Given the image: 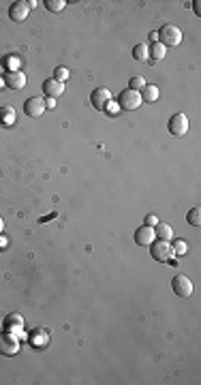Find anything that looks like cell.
Listing matches in <instances>:
<instances>
[{
    "label": "cell",
    "instance_id": "obj_6",
    "mask_svg": "<svg viewBox=\"0 0 201 385\" xmlns=\"http://www.w3.org/2000/svg\"><path fill=\"white\" fill-rule=\"evenodd\" d=\"M21 330H24V317L19 312H11L3 319V332H9L13 336H21Z\"/></svg>",
    "mask_w": 201,
    "mask_h": 385
},
{
    "label": "cell",
    "instance_id": "obj_12",
    "mask_svg": "<svg viewBox=\"0 0 201 385\" xmlns=\"http://www.w3.org/2000/svg\"><path fill=\"white\" fill-rule=\"evenodd\" d=\"M154 227H148V225H144V227H139V229L135 231V242L139 244V246H150L152 242H154Z\"/></svg>",
    "mask_w": 201,
    "mask_h": 385
},
{
    "label": "cell",
    "instance_id": "obj_16",
    "mask_svg": "<svg viewBox=\"0 0 201 385\" xmlns=\"http://www.w3.org/2000/svg\"><path fill=\"white\" fill-rule=\"evenodd\" d=\"M154 236L159 238V240H171V236H173V229H171V225H167V223H159L157 227H154Z\"/></svg>",
    "mask_w": 201,
    "mask_h": 385
},
{
    "label": "cell",
    "instance_id": "obj_4",
    "mask_svg": "<svg viewBox=\"0 0 201 385\" xmlns=\"http://www.w3.org/2000/svg\"><path fill=\"white\" fill-rule=\"evenodd\" d=\"M188 129H191V122H188V116L186 114H173L169 118V133L175 135V137H182L188 133Z\"/></svg>",
    "mask_w": 201,
    "mask_h": 385
},
{
    "label": "cell",
    "instance_id": "obj_21",
    "mask_svg": "<svg viewBox=\"0 0 201 385\" xmlns=\"http://www.w3.org/2000/svg\"><path fill=\"white\" fill-rule=\"evenodd\" d=\"M47 11H52V13H60V11L66 7L64 0H47Z\"/></svg>",
    "mask_w": 201,
    "mask_h": 385
},
{
    "label": "cell",
    "instance_id": "obj_13",
    "mask_svg": "<svg viewBox=\"0 0 201 385\" xmlns=\"http://www.w3.org/2000/svg\"><path fill=\"white\" fill-rule=\"evenodd\" d=\"M43 92H45L47 96H52V99H56V96H60V94L64 92V83L58 81V79H54V77H50V79L43 81Z\"/></svg>",
    "mask_w": 201,
    "mask_h": 385
},
{
    "label": "cell",
    "instance_id": "obj_17",
    "mask_svg": "<svg viewBox=\"0 0 201 385\" xmlns=\"http://www.w3.org/2000/svg\"><path fill=\"white\" fill-rule=\"evenodd\" d=\"M133 58H135V60H141V62H144V60H148V58H150V45H148V43L135 45V47H133Z\"/></svg>",
    "mask_w": 201,
    "mask_h": 385
},
{
    "label": "cell",
    "instance_id": "obj_18",
    "mask_svg": "<svg viewBox=\"0 0 201 385\" xmlns=\"http://www.w3.org/2000/svg\"><path fill=\"white\" fill-rule=\"evenodd\" d=\"M141 94V101H148V103H154L159 99V88L157 86H148L146 83V88L139 92Z\"/></svg>",
    "mask_w": 201,
    "mask_h": 385
},
{
    "label": "cell",
    "instance_id": "obj_20",
    "mask_svg": "<svg viewBox=\"0 0 201 385\" xmlns=\"http://www.w3.org/2000/svg\"><path fill=\"white\" fill-rule=\"evenodd\" d=\"M128 88H131V90H137V92H141V90L146 88V79H144V77H139V75H135V77L128 79Z\"/></svg>",
    "mask_w": 201,
    "mask_h": 385
},
{
    "label": "cell",
    "instance_id": "obj_5",
    "mask_svg": "<svg viewBox=\"0 0 201 385\" xmlns=\"http://www.w3.org/2000/svg\"><path fill=\"white\" fill-rule=\"evenodd\" d=\"M19 351V340L17 336L9 334V332H0V353L3 355H15Z\"/></svg>",
    "mask_w": 201,
    "mask_h": 385
},
{
    "label": "cell",
    "instance_id": "obj_23",
    "mask_svg": "<svg viewBox=\"0 0 201 385\" xmlns=\"http://www.w3.org/2000/svg\"><path fill=\"white\" fill-rule=\"evenodd\" d=\"M54 79H58V81H62V83H64V79H69V69H66V67H56V71H54Z\"/></svg>",
    "mask_w": 201,
    "mask_h": 385
},
{
    "label": "cell",
    "instance_id": "obj_31",
    "mask_svg": "<svg viewBox=\"0 0 201 385\" xmlns=\"http://www.w3.org/2000/svg\"><path fill=\"white\" fill-rule=\"evenodd\" d=\"M3 229H5V221L0 219V233H3Z\"/></svg>",
    "mask_w": 201,
    "mask_h": 385
},
{
    "label": "cell",
    "instance_id": "obj_11",
    "mask_svg": "<svg viewBox=\"0 0 201 385\" xmlns=\"http://www.w3.org/2000/svg\"><path fill=\"white\" fill-rule=\"evenodd\" d=\"M30 13V5L26 3V0H17V3H13L9 7V17L13 22H24L28 17Z\"/></svg>",
    "mask_w": 201,
    "mask_h": 385
},
{
    "label": "cell",
    "instance_id": "obj_24",
    "mask_svg": "<svg viewBox=\"0 0 201 385\" xmlns=\"http://www.w3.org/2000/svg\"><path fill=\"white\" fill-rule=\"evenodd\" d=\"M171 246H173V252H175V255H184V252L188 250V246H186L184 240H175V242H173Z\"/></svg>",
    "mask_w": 201,
    "mask_h": 385
},
{
    "label": "cell",
    "instance_id": "obj_32",
    "mask_svg": "<svg viewBox=\"0 0 201 385\" xmlns=\"http://www.w3.org/2000/svg\"><path fill=\"white\" fill-rule=\"evenodd\" d=\"M3 83H5V81H3V79H0V86H3Z\"/></svg>",
    "mask_w": 201,
    "mask_h": 385
},
{
    "label": "cell",
    "instance_id": "obj_9",
    "mask_svg": "<svg viewBox=\"0 0 201 385\" xmlns=\"http://www.w3.org/2000/svg\"><path fill=\"white\" fill-rule=\"evenodd\" d=\"M45 110H47L45 99H41V96H30V99L24 103V112H26V116H30V118H39Z\"/></svg>",
    "mask_w": 201,
    "mask_h": 385
},
{
    "label": "cell",
    "instance_id": "obj_10",
    "mask_svg": "<svg viewBox=\"0 0 201 385\" xmlns=\"http://www.w3.org/2000/svg\"><path fill=\"white\" fill-rule=\"evenodd\" d=\"M3 81H5V86L11 88V90H24L28 79H26V75H24L21 71H9Z\"/></svg>",
    "mask_w": 201,
    "mask_h": 385
},
{
    "label": "cell",
    "instance_id": "obj_28",
    "mask_svg": "<svg viewBox=\"0 0 201 385\" xmlns=\"http://www.w3.org/2000/svg\"><path fill=\"white\" fill-rule=\"evenodd\" d=\"M150 41L157 43V41H159V34H157V32H150Z\"/></svg>",
    "mask_w": 201,
    "mask_h": 385
},
{
    "label": "cell",
    "instance_id": "obj_15",
    "mask_svg": "<svg viewBox=\"0 0 201 385\" xmlns=\"http://www.w3.org/2000/svg\"><path fill=\"white\" fill-rule=\"evenodd\" d=\"M0 124H5V126L15 124V110L11 105L0 107Z\"/></svg>",
    "mask_w": 201,
    "mask_h": 385
},
{
    "label": "cell",
    "instance_id": "obj_29",
    "mask_svg": "<svg viewBox=\"0 0 201 385\" xmlns=\"http://www.w3.org/2000/svg\"><path fill=\"white\" fill-rule=\"evenodd\" d=\"M193 9H195V13H197V15L201 13V9H199V3H197V0H195V3H193Z\"/></svg>",
    "mask_w": 201,
    "mask_h": 385
},
{
    "label": "cell",
    "instance_id": "obj_8",
    "mask_svg": "<svg viewBox=\"0 0 201 385\" xmlns=\"http://www.w3.org/2000/svg\"><path fill=\"white\" fill-rule=\"evenodd\" d=\"M109 101H111V92L107 88H97V90H92V94H90V103H92L94 110H99V112H103Z\"/></svg>",
    "mask_w": 201,
    "mask_h": 385
},
{
    "label": "cell",
    "instance_id": "obj_14",
    "mask_svg": "<svg viewBox=\"0 0 201 385\" xmlns=\"http://www.w3.org/2000/svg\"><path fill=\"white\" fill-rule=\"evenodd\" d=\"M28 340L32 347H37V349H45L47 343H50V332H47L45 328H39V330H34L30 336H28Z\"/></svg>",
    "mask_w": 201,
    "mask_h": 385
},
{
    "label": "cell",
    "instance_id": "obj_2",
    "mask_svg": "<svg viewBox=\"0 0 201 385\" xmlns=\"http://www.w3.org/2000/svg\"><path fill=\"white\" fill-rule=\"evenodd\" d=\"M157 34H159V43H163L165 47H175L182 43V30L175 24H165Z\"/></svg>",
    "mask_w": 201,
    "mask_h": 385
},
{
    "label": "cell",
    "instance_id": "obj_25",
    "mask_svg": "<svg viewBox=\"0 0 201 385\" xmlns=\"http://www.w3.org/2000/svg\"><path fill=\"white\" fill-rule=\"evenodd\" d=\"M146 225H148V227H157V225H159V219H157L154 214H148V216H146Z\"/></svg>",
    "mask_w": 201,
    "mask_h": 385
},
{
    "label": "cell",
    "instance_id": "obj_7",
    "mask_svg": "<svg viewBox=\"0 0 201 385\" xmlns=\"http://www.w3.org/2000/svg\"><path fill=\"white\" fill-rule=\"evenodd\" d=\"M171 289H173V293H175V295L188 297V295L193 293V283H191V279H188V276L178 274V276H175V279L171 281Z\"/></svg>",
    "mask_w": 201,
    "mask_h": 385
},
{
    "label": "cell",
    "instance_id": "obj_19",
    "mask_svg": "<svg viewBox=\"0 0 201 385\" xmlns=\"http://www.w3.org/2000/svg\"><path fill=\"white\" fill-rule=\"evenodd\" d=\"M165 54H167V47H165L163 43H152L150 45V58H154V60H163Z\"/></svg>",
    "mask_w": 201,
    "mask_h": 385
},
{
    "label": "cell",
    "instance_id": "obj_26",
    "mask_svg": "<svg viewBox=\"0 0 201 385\" xmlns=\"http://www.w3.org/2000/svg\"><path fill=\"white\" fill-rule=\"evenodd\" d=\"M45 107H47V110H54V107H56V99L47 96V99H45Z\"/></svg>",
    "mask_w": 201,
    "mask_h": 385
},
{
    "label": "cell",
    "instance_id": "obj_1",
    "mask_svg": "<svg viewBox=\"0 0 201 385\" xmlns=\"http://www.w3.org/2000/svg\"><path fill=\"white\" fill-rule=\"evenodd\" d=\"M150 255L154 261H161V263H175L173 261V257H175L173 246L167 242V240H157V242H152L150 244Z\"/></svg>",
    "mask_w": 201,
    "mask_h": 385
},
{
    "label": "cell",
    "instance_id": "obj_30",
    "mask_svg": "<svg viewBox=\"0 0 201 385\" xmlns=\"http://www.w3.org/2000/svg\"><path fill=\"white\" fill-rule=\"evenodd\" d=\"M5 246H7V238L0 236V248H5Z\"/></svg>",
    "mask_w": 201,
    "mask_h": 385
},
{
    "label": "cell",
    "instance_id": "obj_3",
    "mask_svg": "<svg viewBox=\"0 0 201 385\" xmlns=\"http://www.w3.org/2000/svg\"><path fill=\"white\" fill-rule=\"evenodd\" d=\"M141 105V94L137 90H131V88H126L120 92V99H118V107H122V110L126 112H133L137 110V107Z\"/></svg>",
    "mask_w": 201,
    "mask_h": 385
},
{
    "label": "cell",
    "instance_id": "obj_27",
    "mask_svg": "<svg viewBox=\"0 0 201 385\" xmlns=\"http://www.w3.org/2000/svg\"><path fill=\"white\" fill-rule=\"evenodd\" d=\"M105 110H107L109 114H116V112H118V103H114V101H109V103H107V107H105Z\"/></svg>",
    "mask_w": 201,
    "mask_h": 385
},
{
    "label": "cell",
    "instance_id": "obj_22",
    "mask_svg": "<svg viewBox=\"0 0 201 385\" xmlns=\"http://www.w3.org/2000/svg\"><path fill=\"white\" fill-rule=\"evenodd\" d=\"M186 221H188V225H193V227H199V223H201V210H199V208H193L191 212H188Z\"/></svg>",
    "mask_w": 201,
    "mask_h": 385
}]
</instances>
